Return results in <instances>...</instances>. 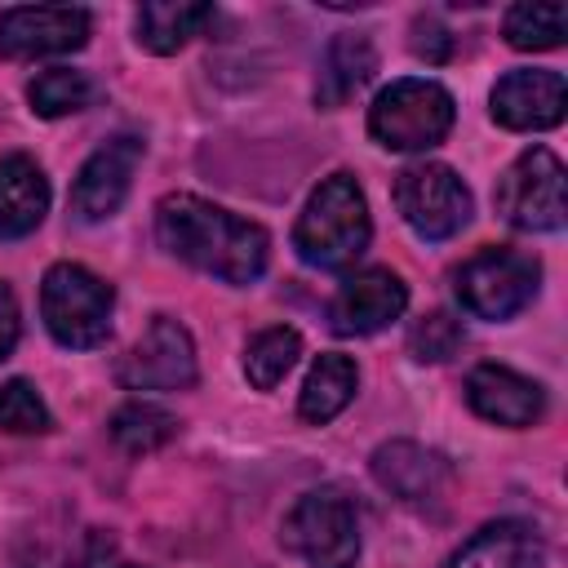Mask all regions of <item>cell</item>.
<instances>
[{
  "mask_svg": "<svg viewBox=\"0 0 568 568\" xmlns=\"http://www.w3.org/2000/svg\"><path fill=\"white\" fill-rule=\"evenodd\" d=\"M155 240L169 257L235 288L253 284L271 257V235L257 222L235 217L231 209L209 204L186 191L164 195L155 204Z\"/></svg>",
  "mask_w": 568,
  "mask_h": 568,
  "instance_id": "obj_1",
  "label": "cell"
},
{
  "mask_svg": "<svg viewBox=\"0 0 568 568\" xmlns=\"http://www.w3.org/2000/svg\"><path fill=\"white\" fill-rule=\"evenodd\" d=\"M373 240V217L351 173H328L293 226V248L315 271H346Z\"/></svg>",
  "mask_w": 568,
  "mask_h": 568,
  "instance_id": "obj_2",
  "label": "cell"
},
{
  "mask_svg": "<svg viewBox=\"0 0 568 568\" xmlns=\"http://www.w3.org/2000/svg\"><path fill=\"white\" fill-rule=\"evenodd\" d=\"M111 311H115V288L93 275L80 262H53L40 280V315L44 328L58 346L67 351H89L102 346L111 333Z\"/></svg>",
  "mask_w": 568,
  "mask_h": 568,
  "instance_id": "obj_3",
  "label": "cell"
},
{
  "mask_svg": "<svg viewBox=\"0 0 568 568\" xmlns=\"http://www.w3.org/2000/svg\"><path fill=\"white\" fill-rule=\"evenodd\" d=\"M453 93L439 80H390L368 106V133L386 151H430L453 129Z\"/></svg>",
  "mask_w": 568,
  "mask_h": 568,
  "instance_id": "obj_4",
  "label": "cell"
},
{
  "mask_svg": "<svg viewBox=\"0 0 568 568\" xmlns=\"http://www.w3.org/2000/svg\"><path fill=\"white\" fill-rule=\"evenodd\" d=\"M453 288H457V302L466 315L501 324L532 306V297L541 288V262L524 248L493 244L457 266Z\"/></svg>",
  "mask_w": 568,
  "mask_h": 568,
  "instance_id": "obj_5",
  "label": "cell"
},
{
  "mask_svg": "<svg viewBox=\"0 0 568 568\" xmlns=\"http://www.w3.org/2000/svg\"><path fill=\"white\" fill-rule=\"evenodd\" d=\"M280 541H284V550L306 559V568H355L359 515L342 488H311L284 515Z\"/></svg>",
  "mask_w": 568,
  "mask_h": 568,
  "instance_id": "obj_6",
  "label": "cell"
},
{
  "mask_svg": "<svg viewBox=\"0 0 568 568\" xmlns=\"http://www.w3.org/2000/svg\"><path fill=\"white\" fill-rule=\"evenodd\" d=\"M497 213L515 226V231H559L568 217V200H564V164L555 151L546 146H528L519 151L506 173L497 178L493 191Z\"/></svg>",
  "mask_w": 568,
  "mask_h": 568,
  "instance_id": "obj_7",
  "label": "cell"
},
{
  "mask_svg": "<svg viewBox=\"0 0 568 568\" xmlns=\"http://www.w3.org/2000/svg\"><path fill=\"white\" fill-rule=\"evenodd\" d=\"M395 209L422 240H453L470 222L475 204L457 169L439 160H422L395 178Z\"/></svg>",
  "mask_w": 568,
  "mask_h": 568,
  "instance_id": "obj_8",
  "label": "cell"
},
{
  "mask_svg": "<svg viewBox=\"0 0 568 568\" xmlns=\"http://www.w3.org/2000/svg\"><path fill=\"white\" fill-rule=\"evenodd\" d=\"M115 377L124 390H186L200 377L195 364V342L186 333V324L155 315L146 324V333L120 355Z\"/></svg>",
  "mask_w": 568,
  "mask_h": 568,
  "instance_id": "obj_9",
  "label": "cell"
},
{
  "mask_svg": "<svg viewBox=\"0 0 568 568\" xmlns=\"http://www.w3.org/2000/svg\"><path fill=\"white\" fill-rule=\"evenodd\" d=\"M89 44V9L80 4H18L0 13V58L31 62Z\"/></svg>",
  "mask_w": 568,
  "mask_h": 568,
  "instance_id": "obj_10",
  "label": "cell"
},
{
  "mask_svg": "<svg viewBox=\"0 0 568 568\" xmlns=\"http://www.w3.org/2000/svg\"><path fill=\"white\" fill-rule=\"evenodd\" d=\"M142 164V138L133 133H120V138H106L75 173V186H71V213L80 222H106L129 186H133V173Z\"/></svg>",
  "mask_w": 568,
  "mask_h": 568,
  "instance_id": "obj_11",
  "label": "cell"
},
{
  "mask_svg": "<svg viewBox=\"0 0 568 568\" xmlns=\"http://www.w3.org/2000/svg\"><path fill=\"white\" fill-rule=\"evenodd\" d=\"M404 306H408V284L386 266H368L342 280V288L328 302V324L342 337H368L382 333L390 320H399Z\"/></svg>",
  "mask_w": 568,
  "mask_h": 568,
  "instance_id": "obj_12",
  "label": "cell"
},
{
  "mask_svg": "<svg viewBox=\"0 0 568 568\" xmlns=\"http://www.w3.org/2000/svg\"><path fill=\"white\" fill-rule=\"evenodd\" d=\"M493 120L501 129H515V133H541V129H555L568 111V84L559 71H532V67H519V71H506L497 84H493Z\"/></svg>",
  "mask_w": 568,
  "mask_h": 568,
  "instance_id": "obj_13",
  "label": "cell"
},
{
  "mask_svg": "<svg viewBox=\"0 0 568 568\" xmlns=\"http://www.w3.org/2000/svg\"><path fill=\"white\" fill-rule=\"evenodd\" d=\"M466 404L493 426L524 430L546 413V390L506 364H475L466 377Z\"/></svg>",
  "mask_w": 568,
  "mask_h": 568,
  "instance_id": "obj_14",
  "label": "cell"
},
{
  "mask_svg": "<svg viewBox=\"0 0 568 568\" xmlns=\"http://www.w3.org/2000/svg\"><path fill=\"white\" fill-rule=\"evenodd\" d=\"M444 568H546V546L532 524L497 519L470 532Z\"/></svg>",
  "mask_w": 568,
  "mask_h": 568,
  "instance_id": "obj_15",
  "label": "cell"
},
{
  "mask_svg": "<svg viewBox=\"0 0 568 568\" xmlns=\"http://www.w3.org/2000/svg\"><path fill=\"white\" fill-rule=\"evenodd\" d=\"M373 479L399 501H430L448 484V462L413 439H390L373 453Z\"/></svg>",
  "mask_w": 568,
  "mask_h": 568,
  "instance_id": "obj_16",
  "label": "cell"
},
{
  "mask_svg": "<svg viewBox=\"0 0 568 568\" xmlns=\"http://www.w3.org/2000/svg\"><path fill=\"white\" fill-rule=\"evenodd\" d=\"M49 213V178L31 155L0 160V240L31 235Z\"/></svg>",
  "mask_w": 568,
  "mask_h": 568,
  "instance_id": "obj_17",
  "label": "cell"
},
{
  "mask_svg": "<svg viewBox=\"0 0 568 568\" xmlns=\"http://www.w3.org/2000/svg\"><path fill=\"white\" fill-rule=\"evenodd\" d=\"M377 71V53L368 44V36H355V31H342L333 36V44L324 49V62H320V84H315V102L320 106H342L346 98H355Z\"/></svg>",
  "mask_w": 568,
  "mask_h": 568,
  "instance_id": "obj_18",
  "label": "cell"
},
{
  "mask_svg": "<svg viewBox=\"0 0 568 568\" xmlns=\"http://www.w3.org/2000/svg\"><path fill=\"white\" fill-rule=\"evenodd\" d=\"M355 386H359V368H355V359L342 355V351H324V355L311 364L306 382H302L297 417L311 422V426L333 422V417L355 399Z\"/></svg>",
  "mask_w": 568,
  "mask_h": 568,
  "instance_id": "obj_19",
  "label": "cell"
},
{
  "mask_svg": "<svg viewBox=\"0 0 568 568\" xmlns=\"http://www.w3.org/2000/svg\"><path fill=\"white\" fill-rule=\"evenodd\" d=\"M213 18V4H191V0H146L133 13V31L138 44L146 53H178L191 36H200V27Z\"/></svg>",
  "mask_w": 568,
  "mask_h": 568,
  "instance_id": "obj_20",
  "label": "cell"
},
{
  "mask_svg": "<svg viewBox=\"0 0 568 568\" xmlns=\"http://www.w3.org/2000/svg\"><path fill=\"white\" fill-rule=\"evenodd\" d=\"M501 36L510 49L519 53H546V49H559L564 36H568V9L564 4H510L506 18H501Z\"/></svg>",
  "mask_w": 568,
  "mask_h": 568,
  "instance_id": "obj_21",
  "label": "cell"
},
{
  "mask_svg": "<svg viewBox=\"0 0 568 568\" xmlns=\"http://www.w3.org/2000/svg\"><path fill=\"white\" fill-rule=\"evenodd\" d=\"M93 98H98V84H93L84 71H75V67H49V71H40V75L27 84V102H31V111L44 115V120L75 115V111L93 106Z\"/></svg>",
  "mask_w": 568,
  "mask_h": 568,
  "instance_id": "obj_22",
  "label": "cell"
},
{
  "mask_svg": "<svg viewBox=\"0 0 568 568\" xmlns=\"http://www.w3.org/2000/svg\"><path fill=\"white\" fill-rule=\"evenodd\" d=\"M297 355H302V333H297V328H288V324L262 328V333L244 346V377H248V386L275 390V386L288 377V368L297 364Z\"/></svg>",
  "mask_w": 568,
  "mask_h": 568,
  "instance_id": "obj_23",
  "label": "cell"
},
{
  "mask_svg": "<svg viewBox=\"0 0 568 568\" xmlns=\"http://www.w3.org/2000/svg\"><path fill=\"white\" fill-rule=\"evenodd\" d=\"M173 435H178V417L164 413L160 404L129 399V404H120V408L111 413V439H115L129 457L155 453V448H164Z\"/></svg>",
  "mask_w": 568,
  "mask_h": 568,
  "instance_id": "obj_24",
  "label": "cell"
},
{
  "mask_svg": "<svg viewBox=\"0 0 568 568\" xmlns=\"http://www.w3.org/2000/svg\"><path fill=\"white\" fill-rule=\"evenodd\" d=\"M49 426H53V417H49L40 390L27 377H9L0 386V430L4 435H40Z\"/></svg>",
  "mask_w": 568,
  "mask_h": 568,
  "instance_id": "obj_25",
  "label": "cell"
},
{
  "mask_svg": "<svg viewBox=\"0 0 568 568\" xmlns=\"http://www.w3.org/2000/svg\"><path fill=\"white\" fill-rule=\"evenodd\" d=\"M408 351L422 364H444L462 351V324L448 311H430L408 328Z\"/></svg>",
  "mask_w": 568,
  "mask_h": 568,
  "instance_id": "obj_26",
  "label": "cell"
},
{
  "mask_svg": "<svg viewBox=\"0 0 568 568\" xmlns=\"http://www.w3.org/2000/svg\"><path fill=\"white\" fill-rule=\"evenodd\" d=\"M413 53L426 62H444L453 53V36L439 27V18H413V36H408Z\"/></svg>",
  "mask_w": 568,
  "mask_h": 568,
  "instance_id": "obj_27",
  "label": "cell"
},
{
  "mask_svg": "<svg viewBox=\"0 0 568 568\" xmlns=\"http://www.w3.org/2000/svg\"><path fill=\"white\" fill-rule=\"evenodd\" d=\"M18 333H22L18 297H13V288L0 280V359H9V355H13V346H18Z\"/></svg>",
  "mask_w": 568,
  "mask_h": 568,
  "instance_id": "obj_28",
  "label": "cell"
},
{
  "mask_svg": "<svg viewBox=\"0 0 568 568\" xmlns=\"http://www.w3.org/2000/svg\"><path fill=\"white\" fill-rule=\"evenodd\" d=\"M120 568H138V564H120Z\"/></svg>",
  "mask_w": 568,
  "mask_h": 568,
  "instance_id": "obj_29",
  "label": "cell"
}]
</instances>
